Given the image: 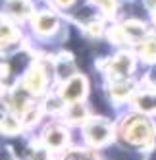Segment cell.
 <instances>
[{
	"label": "cell",
	"instance_id": "cell-5",
	"mask_svg": "<svg viewBox=\"0 0 156 160\" xmlns=\"http://www.w3.org/2000/svg\"><path fill=\"white\" fill-rule=\"evenodd\" d=\"M42 141H44V148L62 151V148H66V145H68V131H66V128L60 123H50L42 131Z\"/></svg>",
	"mask_w": 156,
	"mask_h": 160
},
{
	"label": "cell",
	"instance_id": "cell-6",
	"mask_svg": "<svg viewBox=\"0 0 156 160\" xmlns=\"http://www.w3.org/2000/svg\"><path fill=\"white\" fill-rule=\"evenodd\" d=\"M23 87L29 91L31 95L44 93V91H46V87H48V75H46V72H44V68L33 66L31 70L27 72V75H25Z\"/></svg>",
	"mask_w": 156,
	"mask_h": 160
},
{
	"label": "cell",
	"instance_id": "cell-10",
	"mask_svg": "<svg viewBox=\"0 0 156 160\" xmlns=\"http://www.w3.org/2000/svg\"><path fill=\"white\" fill-rule=\"evenodd\" d=\"M87 118H89V110H87L83 100L71 102V104H68V108H66V120L71 122V123H83Z\"/></svg>",
	"mask_w": 156,
	"mask_h": 160
},
{
	"label": "cell",
	"instance_id": "cell-2",
	"mask_svg": "<svg viewBox=\"0 0 156 160\" xmlns=\"http://www.w3.org/2000/svg\"><path fill=\"white\" fill-rule=\"evenodd\" d=\"M85 139L87 143L91 147H104L110 143V139H112V125H110V122H106L104 118H93L89 120L87 125H85Z\"/></svg>",
	"mask_w": 156,
	"mask_h": 160
},
{
	"label": "cell",
	"instance_id": "cell-16",
	"mask_svg": "<svg viewBox=\"0 0 156 160\" xmlns=\"http://www.w3.org/2000/svg\"><path fill=\"white\" fill-rule=\"evenodd\" d=\"M149 160H156V151H154V152H152V154L149 156Z\"/></svg>",
	"mask_w": 156,
	"mask_h": 160
},
{
	"label": "cell",
	"instance_id": "cell-4",
	"mask_svg": "<svg viewBox=\"0 0 156 160\" xmlns=\"http://www.w3.org/2000/svg\"><path fill=\"white\" fill-rule=\"evenodd\" d=\"M104 72L112 79H125L133 72V58L127 52H121L114 58H110L104 66Z\"/></svg>",
	"mask_w": 156,
	"mask_h": 160
},
{
	"label": "cell",
	"instance_id": "cell-7",
	"mask_svg": "<svg viewBox=\"0 0 156 160\" xmlns=\"http://www.w3.org/2000/svg\"><path fill=\"white\" fill-rule=\"evenodd\" d=\"M19 42L17 29L12 25V21L0 18V50L2 52H12Z\"/></svg>",
	"mask_w": 156,
	"mask_h": 160
},
{
	"label": "cell",
	"instance_id": "cell-11",
	"mask_svg": "<svg viewBox=\"0 0 156 160\" xmlns=\"http://www.w3.org/2000/svg\"><path fill=\"white\" fill-rule=\"evenodd\" d=\"M137 106L144 114H156V91H147L137 97Z\"/></svg>",
	"mask_w": 156,
	"mask_h": 160
},
{
	"label": "cell",
	"instance_id": "cell-17",
	"mask_svg": "<svg viewBox=\"0 0 156 160\" xmlns=\"http://www.w3.org/2000/svg\"><path fill=\"white\" fill-rule=\"evenodd\" d=\"M77 160H79V158H77ZM81 160H93V158H81Z\"/></svg>",
	"mask_w": 156,
	"mask_h": 160
},
{
	"label": "cell",
	"instance_id": "cell-9",
	"mask_svg": "<svg viewBox=\"0 0 156 160\" xmlns=\"http://www.w3.org/2000/svg\"><path fill=\"white\" fill-rule=\"evenodd\" d=\"M133 83L125 81V79H114V83L108 89V98H112L114 102H124L133 97Z\"/></svg>",
	"mask_w": 156,
	"mask_h": 160
},
{
	"label": "cell",
	"instance_id": "cell-3",
	"mask_svg": "<svg viewBox=\"0 0 156 160\" xmlns=\"http://www.w3.org/2000/svg\"><path fill=\"white\" fill-rule=\"evenodd\" d=\"M87 95V81L81 75H71L62 83L60 89V100L62 104H71V102H79Z\"/></svg>",
	"mask_w": 156,
	"mask_h": 160
},
{
	"label": "cell",
	"instance_id": "cell-1",
	"mask_svg": "<svg viewBox=\"0 0 156 160\" xmlns=\"http://www.w3.org/2000/svg\"><path fill=\"white\" fill-rule=\"evenodd\" d=\"M121 141L131 145V147H150L156 137V125L149 118V114H127L121 120L119 129H118Z\"/></svg>",
	"mask_w": 156,
	"mask_h": 160
},
{
	"label": "cell",
	"instance_id": "cell-13",
	"mask_svg": "<svg viewBox=\"0 0 156 160\" xmlns=\"http://www.w3.org/2000/svg\"><path fill=\"white\" fill-rule=\"evenodd\" d=\"M56 4H58V6H62V8H68V6H71V4H73V0H56Z\"/></svg>",
	"mask_w": 156,
	"mask_h": 160
},
{
	"label": "cell",
	"instance_id": "cell-15",
	"mask_svg": "<svg viewBox=\"0 0 156 160\" xmlns=\"http://www.w3.org/2000/svg\"><path fill=\"white\" fill-rule=\"evenodd\" d=\"M2 93H4V79L0 75V97H2Z\"/></svg>",
	"mask_w": 156,
	"mask_h": 160
},
{
	"label": "cell",
	"instance_id": "cell-14",
	"mask_svg": "<svg viewBox=\"0 0 156 160\" xmlns=\"http://www.w3.org/2000/svg\"><path fill=\"white\" fill-rule=\"evenodd\" d=\"M147 6L150 10H156V0H147Z\"/></svg>",
	"mask_w": 156,
	"mask_h": 160
},
{
	"label": "cell",
	"instance_id": "cell-12",
	"mask_svg": "<svg viewBox=\"0 0 156 160\" xmlns=\"http://www.w3.org/2000/svg\"><path fill=\"white\" fill-rule=\"evenodd\" d=\"M139 56L147 62H156V39H143L139 47Z\"/></svg>",
	"mask_w": 156,
	"mask_h": 160
},
{
	"label": "cell",
	"instance_id": "cell-8",
	"mask_svg": "<svg viewBox=\"0 0 156 160\" xmlns=\"http://www.w3.org/2000/svg\"><path fill=\"white\" fill-rule=\"evenodd\" d=\"M33 27H35V31L39 35L46 37V35H52V33L58 29V19L50 12H41L33 18Z\"/></svg>",
	"mask_w": 156,
	"mask_h": 160
}]
</instances>
